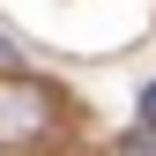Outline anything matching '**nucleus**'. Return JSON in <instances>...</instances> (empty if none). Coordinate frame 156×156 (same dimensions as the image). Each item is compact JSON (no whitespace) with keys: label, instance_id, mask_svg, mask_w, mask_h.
I'll return each mask as SVG.
<instances>
[{"label":"nucleus","instance_id":"f257e3e1","mask_svg":"<svg viewBox=\"0 0 156 156\" xmlns=\"http://www.w3.org/2000/svg\"><path fill=\"white\" fill-rule=\"evenodd\" d=\"M52 119H60V104H52L45 82H30V74H0V149H30V141H45Z\"/></svg>","mask_w":156,"mask_h":156},{"label":"nucleus","instance_id":"f03ea898","mask_svg":"<svg viewBox=\"0 0 156 156\" xmlns=\"http://www.w3.org/2000/svg\"><path fill=\"white\" fill-rule=\"evenodd\" d=\"M126 156H156V134L141 126V134H126Z\"/></svg>","mask_w":156,"mask_h":156},{"label":"nucleus","instance_id":"7ed1b4c3","mask_svg":"<svg viewBox=\"0 0 156 156\" xmlns=\"http://www.w3.org/2000/svg\"><path fill=\"white\" fill-rule=\"evenodd\" d=\"M141 126L156 134V82H141Z\"/></svg>","mask_w":156,"mask_h":156}]
</instances>
